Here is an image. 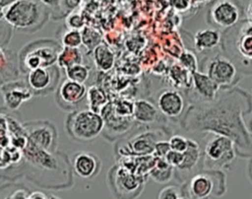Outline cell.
Returning a JSON list of instances; mask_svg holds the SVG:
<instances>
[{
	"instance_id": "obj_1",
	"label": "cell",
	"mask_w": 252,
	"mask_h": 199,
	"mask_svg": "<svg viewBox=\"0 0 252 199\" xmlns=\"http://www.w3.org/2000/svg\"><path fill=\"white\" fill-rule=\"evenodd\" d=\"M252 111V98L244 90L234 88L207 102H194L180 123L187 132H207L229 137L236 155L252 157V137L243 117Z\"/></svg>"
},
{
	"instance_id": "obj_2",
	"label": "cell",
	"mask_w": 252,
	"mask_h": 199,
	"mask_svg": "<svg viewBox=\"0 0 252 199\" xmlns=\"http://www.w3.org/2000/svg\"><path fill=\"white\" fill-rule=\"evenodd\" d=\"M49 18V10L39 0H17L3 12V19L12 29L30 33L41 30Z\"/></svg>"
},
{
	"instance_id": "obj_3",
	"label": "cell",
	"mask_w": 252,
	"mask_h": 199,
	"mask_svg": "<svg viewBox=\"0 0 252 199\" xmlns=\"http://www.w3.org/2000/svg\"><path fill=\"white\" fill-rule=\"evenodd\" d=\"M223 48L238 71L252 74V23L243 20L225 30Z\"/></svg>"
},
{
	"instance_id": "obj_4",
	"label": "cell",
	"mask_w": 252,
	"mask_h": 199,
	"mask_svg": "<svg viewBox=\"0 0 252 199\" xmlns=\"http://www.w3.org/2000/svg\"><path fill=\"white\" fill-rule=\"evenodd\" d=\"M61 48V42L50 38L36 39L27 43L18 53L21 73L27 74L38 67L55 65Z\"/></svg>"
},
{
	"instance_id": "obj_5",
	"label": "cell",
	"mask_w": 252,
	"mask_h": 199,
	"mask_svg": "<svg viewBox=\"0 0 252 199\" xmlns=\"http://www.w3.org/2000/svg\"><path fill=\"white\" fill-rule=\"evenodd\" d=\"M103 128L104 120L101 114L90 108L72 110L65 121L67 135L71 139L81 142L94 140Z\"/></svg>"
},
{
	"instance_id": "obj_6",
	"label": "cell",
	"mask_w": 252,
	"mask_h": 199,
	"mask_svg": "<svg viewBox=\"0 0 252 199\" xmlns=\"http://www.w3.org/2000/svg\"><path fill=\"white\" fill-rule=\"evenodd\" d=\"M186 198L206 199L225 193V175L219 169H207L194 174L182 187Z\"/></svg>"
},
{
	"instance_id": "obj_7",
	"label": "cell",
	"mask_w": 252,
	"mask_h": 199,
	"mask_svg": "<svg viewBox=\"0 0 252 199\" xmlns=\"http://www.w3.org/2000/svg\"><path fill=\"white\" fill-rule=\"evenodd\" d=\"M236 156L233 141L224 135L214 134L205 145L203 165L207 169L228 168Z\"/></svg>"
},
{
	"instance_id": "obj_8",
	"label": "cell",
	"mask_w": 252,
	"mask_h": 199,
	"mask_svg": "<svg viewBox=\"0 0 252 199\" xmlns=\"http://www.w3.org/2000/svg\"><path fill=\"white\" fill-rule=\"evenodd\" d=\"M240 17L241 7L238 0H216L207 12L208 24L224 31L236 25Z\"/></svg>"
},
{
	"instance_id": "obj_9",
	"label": "cell",
	"mask_w": 252,
	"mask_h": 199,
	"mask_svg": "<svg viewBox=\"0 0 252 199\" xmlns=\"http://www.w3.org/2000/svg\"><path fill=\"white\" fill-rule=\"evenodd\" d=\"M28 140L38 148L55 152L58 145V132L53 122L48 120H33L22 123Z\"/></svg>"
},
{
	"instance_id": "obj_10",
	"label": "cell",
	"mask_w": 252,
	"mask_h": 199,
	"mask_svg": "<svg viewBox=\"0 0 252 199\" xmlns=\"http://www.w3.org/2000/svg\"><path fill=\"white\" fill-rule=\"evenodd\" d=\"M26 75V82L33 96H46L55 92L61 80L60 68L57 65L38 67Z\"/></svg>"
},
{
	"instance_id": "obj_11",
	"label": "cell",
	"mask_w": 252,
	"mask_h": 199,
	"mask_svg": "<svg viewBox=\"0 0 252 199\" xmlns=\"http://www.w3.org/2000/svg\"><path fill=\"white\" fill-rule=\"evenodd\" d=\"M108 182L113 194L120 197L137 196L143 189V179L123 166L109 170Z\"/></svg>"
},
{
	"instance_id": "obj_12",
	"label": "cell",
	"mask_w": 252,
	"mask_h": 199,
	"mask_svg": "<svg viewBox=\"0 0 252 199\" xmlns=\"http://www.w3.org/2000/svg\"><path fill=\"white\" fill-rule=\"evenodd\" d=\"M206 74L220 87L230 88L240 79V74L235 64L221 55H217L208 61Z\"/></svg>"
},
{
	"instance_id": "obj_13",
	"label": "cell",
	"mask_w": 252,
	"mask_h": 199,
	"mask_svg": "<svg viewBox=\"0 0 252 199\" xmlns=\"http://www.w3.org/2000/svg\"><path fill=\"white\" fill-rule=\"evenodd\" d=\"M55 92L57 104L68 111L75 110L87 96V88L84 83L72 81L68 78L59 83Z\"/></svg>"
},
{
	"instance_id": "obj_14",
	"label": "cell",
	"mask_w": 252,
	"mask_h": 199,
	"mask_svg": "<svg viewBox=\"0 0 252 199\" xmlns=\"http://www.w3.org/2000/svg\"><path fill=\"white\" fill-rule=\"evenodd\" d=\"M0 92L7 109L16 111L21 105L33 97V93L28 83L23 80H14L0 86Z\"/></svg>"
},
{
	"instance_id": "obj_15",
	"label": "cell",
	"mask_w": 252,
	"mask_h": 199,
	"mask_svg": "<svg viewBox=\"0 0 252 199\" xmlns=\"http://www.w3.org/2000/svg\"><path fill=\"white\" fill-rule=\"evenodd\" d=\"M157 107L163 116L171 119L177 118L184 112V98L176 90H162L158 96Z\"/></svg>"
},
{
	"instance_id": "obj_16",
	"label": "cell",
	"mask_w": 252,
	"mask_h": 199,
	"mask_svg": "<svg viewBox=\"0 0 252 199\" xmlns=\"http://www.w3.org/2000/svg\"><path fill=\"white\" fill-rule=\"evenodd\" d=\"M70 163L72 170L81 178L95 177L101 168V163L98 157L86 151L74 153Z\"/></svg>"
},
{
	"instance_id": "obj_17",
	"label": "cell",
	"mask_w": 252,
	"mask_h": 199,
	"mask_svg": "<svg viewBox=\"0 0 252 199\" xmlns=\"http://www.w3.org/2000/svg\"><path fill=\"white\" fill-rule=\"evenodd\" d=\"M158 140H161L158 131H144L131 138V140H129V142L126 144L125 148L121 150V152L123 153L127 150L128 156H148L153 154L155 144Z\"/></svg>"
},
{
	"instance_id": "obj_18",
	"label": "cell",
	"mask_w": 252,
	"mask_h": 199,
	"mask_svg": "<svg viewBox=\"0 0 252 199\" xmlns=\"http://www.w3.org/2000/svg\"><path fill=\"white\" fill-rule=\"evenodd\" d=\"M220 87L205 73L192 72V94L195 102H207L215 100Z\"/></svg>"
},
{
	"instance_id": "obj_19",
	"label": "cell",
	"mask_w": 252,
	"mask_h": 199,
	"mask_svg": "<svg viewBox=\"0 0 252 199\" xmlns=\"http://www.w3.org/2000/svg\"><path fill=\"white\" fill-rule=\"evenodd\" d=\"M20 74L18 54L0 43V86L18 80Z\"/></svg>"
},
{
	"instance_id": "obj_20",
	"label": "cell",
	"mask_w": 252,
	"mask_h": 199,
	"mask_svg": "<svg viewBox=\"0 0 252 199\" xmlns=\"http://www.w3.org/2000/svg\"><path fill=\"white\" fill-rule=\"evenodd\" d=\"M161 113L152 101L148 100H138L133 102V118L141 124H151L156 122Z\"/></svg>"
},
{
	"instance_id": "obj_21",
	"label": "cell",
	"mask_w": 252,
	"mask_h": 199,
	"mask_svg": "<svg viewBox=\"0 0 252 199\" xmlns=\"http://www.w3.org/2000/svg\"><path fill=\"white\" fill-rule=\"evenodd\" d=\"M221 40V35L217 29H204L194 35V47L198 52H205L217 47Z\"/></svg>"
},
{
	"instance_id": "obj_22",
	"label": "cell",
	"mask_w": 252,
	"mask_h": 199,
	"mask_svg": "<svg viewBox=\"0 0 252 199\" xmlns=\"http://www.w3.org/2000/svg\"><path fill=\"white\" fill-rule=\"evenodd\" d=\"M183 154L184 157L182 163L175 168L180 172H190L201 160L202 154L199 144L193 139H188V147Z\"/></svg>"
},
{
	"instance_id": "obj_23",
	"label": "cell",
	"mask_w": 252,
	"mask_h": 199,
	"mask_svg": "<svg viewBox=\"0 0 252 199\" xmlns=\"http://www.w3.org/2000/svg\"><path fill=\"white\" fill-rule=\"evenodd\" d=\"M174 167L163 158L155 157V164L149 171V175L158 183L168 182L174 173Z\"/></svg>"
},
{
	"instance_id": "obj_24",
	"label": "cell",
	"mask_w": 252,
	"mask_h": 199,
	"mask_svg": "<svg viewBox=\"0 0 252 199\" xmlns=\"http://www.w3.org/2000/svg\"><path fill=\"white\" fill-rule=\"evenodd\" d=\"M94 61L97 69L108 71L114 65V54L112 50L104 43H99L93 50Z\"/></svg>"
},
{
	"instance_id": "obj_25",
	"label": "cell",
	"mask_w": 252,
	"mask_h": 199,
	"mask_svg": "<svg viewBox=\"0 0 252 199\" xmlns=\"http://www.w3.org/2000/svg\"><path fill=\"white\" fill-rule=\"evenodd\" d=\"M78 63H83V54L79 47L62 46L57 57L56 65L59 68L66 69L69 66Z\"/></svg>"
},
{
	"instance_id": "obj_26",
	"label": "cell",
	"mask_w": 252,
	"mask_h": 199,
	"mask_svg": "<svg viewBox=\"0 0 252 199\" xmlns=\"http://www.w3.org/2000/svg\"><path fill=\"white\" fill-rule=\"evenodd\" d=\"M87 100L89 108L93 111L100 113V110L107 103L105 93L97 86H91L87 90Z\"/></svg>"
},
{
	"instance_id": "obj_27",
	"label": "cell",
	"mask_w": 252,
	"mask_h": 199,
	"mask_svg": "<svg viewBox=\"0 0 252 199\" xmlns=\"http://www.w3.org/2000/svg\"><path fill=\"white\" fill-rule=\"evenodd\" d=\"M64 71L66 74V78L84 84L87 82L90 76V67L83 63H78L69 66L68 68L64 69Z\"/></svg>"
},
{
	"instance_id": "obj_28",
	"label": "cell",
	"mask_w": 252,
	"mask_h": 199,
	"mask_svg": "<svg viewBox=\"0 0 252 199\" xmlns=\"http://www.w3.org/2000/svg\"><path fill=\"white\" fill-rule=\"evenodd\" d=\"M81 34H82V44H84L89 51L94 50V48L96 45H98L101 41L100 33L93 28L84 27L81 31Z\"/></svg>"
},
{
	"instance_id": "obj_29",
	"label": "cell",
	"mask_w": 252,
	"mask_h": 199,
	"mask_svg": "<svg viewBox=\"0 0 252 199\" xmlns=\"http://www.w3.org/2000/svg\"><path fill=\"white\" fill-rule=\"evenodd\" d=\"M61 44L68 47H80L82 45L81 31L66 29L61 36Z\"/></svg>"
},
{
	"instance_id": "obj_30",
	"label": "cell",
	"mask_w": 252,
	"mask_h": 199,
	"mask_svg": "<svg viewBox=\"0 0 252 199\" xmlns=\"http://www.w3.org/2000/svg\"><path fill=\"white\" fill-rule=\"evenodd\" d=\"M158 199H182L185 198L182 187L175 185H168L163 187L158 195Z\"/></svg>"
},
{
	"instance_id": "obj_31",
	"label": "cell",
	"mask_w": 252,
	"mask_h": 199,
	"mask_svg": "<svg viewBox=\"0 0 252 199\" xmlns=\"http://www.w3.org/2000/svg\"><path fill=\"white\" fill-rule=\"evenodd\" d=\"M65 26L67 29L71 30H82L85 27V20L83 16L79 13L71 12L66 16Z\"/></svg>"
},
{
	"instance_id": "obj_32",
	"label": "cell",
	"mask_w": 252,
	"mask_h": 199,
	"mask_svg": "<svg viewBox=\"0 0 252 199\" xmlns=\"http://www.w3.org/2000/svg\"><path fill=\"white\" fill-rule=\"evenodd\" d=\"M50 12V17L53 20H59L64 17L61 11V0H39Z\"/></svg>"
},
{
	"instance_id": "obj_33",
	"label": "cell",
	"mask_w": 252,
	"mask_h": 199,
	"mask_svg": "<svg viewBox=\"0 0 252 199\" xmlns=\"http://www.w3.org/2000/svg\"><path fill=\"white\" fill-rule=\"evenodd\" d=\"M168 143L171 150L184 152L188 147V138H185L181 135H173L168 139Z\"/></svg>"
},
{
	"instance_id": "obj_34",
	"label": "cell",
	"mask_w": 252,
	"mask_h": 199,
	"mask_svg": "<svg viewBox=\"0 0 252 199\" xmlns=\"http://www.w3.org/2000/svg\"><path fill=\"white\" fill-rule=\"evenodd\" d=\"M180 62L187 70H190L191 72L196 71L197 69V60L194 56V54L190 53V51H185L180 56Z\"/></svg>"
},
{
	"instance_id": "obj_35",
	"label": "cell",
	"mask_w": 252,
	"mask_h": 199,
	"mask_svg": "<svg viewBox=\"0 0 252 199\" xmlns=\"http://www.w3.org/2000/svg\"><path fill=\"white\" fill-rule=\"evenodd\" d=\"M183 157H184V154L183 152H177V151H174V150H169L165 156L163 157V159L170 165L172 166L174 168L177 167L178 166H180V164L182 163L183 161Z\"/></svg>"
},
{
	"instance_id": "obj_36",
	"label": "cell",
	"mask_w": 252,
	"mask_h": 199,
	"mask_svg": "<svg viewBox=\"0 0 252 199\" xmlns=\"http://www.w3.org/2000/svg\"><path fill=\"white\" fill-rule=\"evenodd\" d=\"M31 193L30 189L22 186V185H16L14 186V190L9 193V195L6 196V198L9 199H28L29 194Z\"/></svg>"
},
{
	"instance_id": "obj_37",
	"label": "cell",
	"mask_w": 252,
	"mask_h": 199,
	"mask_svg": "<svg viewBox=\"0 0 252 199\" xmlns=\"http://www.w3.org/2000/svg\"><path fill=\"white\" fill-rule=\"evenodd\" d=\"M170 150V146L168 143V140H158L156 144H155V148H154V152L153 154L155 155V157H158V158H163L165 156V154Z\"/></svg>"
},
{
	"instance_id": "obj_38",
	"label": "cell",
	"mask_w": 252,
	"mask_h": 199,
	"mask_svg": "<svg viewBox=\"0 0 252 199\" xmlns=\"http://www.w3.org/2000/svg\"><path fill=\"white\" fill-rule=\"evenodd\" d=\"M80 4V0H61V11L65 16H67L69 13L74 11L75 8L78 7Z\"/></svg>"
},
{
	"instance_id": "obj_39",
	"label": "cell",
	"mask_w": 252,
	"mask_h": 199,
	"mask_svg": "<svg viewBox=\"0 0 252 199\" xmlns=\"http://www.w3.org/2000/svg\"><path fill=\"white\" fill-rule=\"evenodd\" d=\"M60 197L53 195L51 193H45L43 191L35 190V191H31V193L28 196V199H59Z\"/></svg>"
},
{
	"instance_id": "obj_40",
	"label": "cell",
	"mask_w": 252,
	"mask_h": 199,
	"mask_svg": "<svg viewBox=\"0 0 252 199\" xmlns=\"http://www.w3.org/2000/svg\"><path fill=\"white\" fill-rule=\"evenodd\" d=\"M245 14H246V20L252 23V0H249L246 7Z\"/></svg>"
},
{
	"instance_id": "obj_41",
	"label": "cell",
	"mask_w": 252,
	"mask_h": 199,
	"mask_svg": "<svg viewBox=\"0 0 252 199\" xmlns=\"http://www.w3.org/2000/svg\"><path fill=\"white\" fill-rule=\"evenodd\" d=\"M15 1H17V0H0V6L2 8H6L9 5H11L12 3H14Z\"/></svg>"
},
{
	"instance_id": "obj_42",
	"label": "cell",
	"mask_w": 252,
	"mask_h": 199,
	"mask_svg": "<svg viewBox=\"0 0 252 199\" xmlns=\"http://www.w3.org/2000/svg\"><path fill=\"white\" fill-rule=\"evenodd\" d=\"M249 128H250V130H251V132H252V119H251V121H250V123H249Z\"/></svg>"
}]
</instances>
